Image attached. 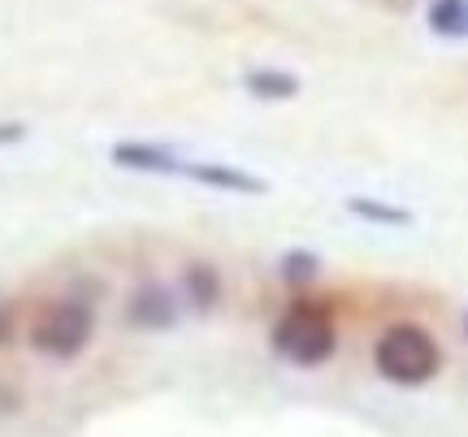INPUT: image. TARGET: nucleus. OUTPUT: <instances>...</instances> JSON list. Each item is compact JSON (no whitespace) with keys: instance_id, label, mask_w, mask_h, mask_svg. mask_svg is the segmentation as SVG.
Segmentation results:
<instances>
[{"instance_id":"nucleus-1","label":"nucleus","mask_w":468,"mask_h":437,"mask_svg":"<svg viewBox=\"0 0 468 437\" xmlns=\"http://www.w3.org/2000/svg\"><path fill=\"white\" fill-rule=\"evenodd\" d=\"M373 364L395 386H425L442 369V351L420 325H390L373 347Z\"/></svg>"},{"instance_id":"nucleus-2","label":"nucleus","mask_w":468,"mask_h":437,"mask_svg":"<svg viewBox=\"0 0 468 437\" xmlns=\"http://www.w3.org/2000/svg\"><path fill=\"white\" fill-rule=\"evenodd\" d=\"M338 347L335 317L321 303H295L278 325H273V351L295 369H317Z\"/></svg>"},{"instance_id":"nucleus-3","label":"nucleus","mask_w":468,"mask_h":437,"mask_svg":"<svg viewBox=\"0 0 468 437\" xmlns=\"http://www.w3.org/2000/svg\"><path fill=\"white\" fill-rule=\"evenodd\" d=\"M91 325H96V317H91V307L83 299H61L39 312L31 329V347L52 355V359H69L91 342Z\"/></svg>"},{"instance_id":"nucleus-4","label":"nucleus","mask_w":468,"mask_h":437,"mask_svg":"<svg viewBox=\"0 0 468 437\" xmlns=\"http://www.w3.org/2000/svg\"><path fill=\"white\" fill-rule=\"evenodd\" d=\"M126 317H131L134 329H169V325L178 320V299H174V290L148 282V286H139L131 295Z\"/></svg>"},{"instance_id":"nucleus-5","label":"nucleus","mask_w":468,"mask_h":437,"mask_svg":"<svg viewBox=\"0 0 468 437\" xmlns=\"http://www.w3.org/2000/svg\"><path fill=\"white\" fill-rule=\"evenodd\" d=\"M113 165L134 169V173H183L186 161L174 148H161V143H117Z\"/></svg>"},{"instance_id":"nucleus-6","label":"nucleus","mask_w":468,"mask_h":437,"mask_svg":"<svg viewBox=\"0 0 468 437\" xmlns=\"http://www.w3.org/2000/svg\"><path fill=\"white\" fill-rule=\"evenodd\" d=\"M178 178H196L204 186H218V191H239V195H265L269 182L256 178L248 169H230V165H183Z\"/></svg>"},{"instance_id":"nucleus-7","label":"nucleus","mask_w":468,"mask_h":437,"mask_svg":"<svg viewBox=\"0 0 468 437\" xmlns=\"http://www.w3.org/2000/svg\"><path fill=\"white\" fill-rule=\"evenodd\" d=\"M243 87H248V96H256V100H291L300 91V78L286 74V69H251L248 78H243Z\"/></svg>"},{"instance_id":"nucleus-8","label":"nucleus","mask_w":468,"mask_h":437,"mask_svg":"<svg viewBox=\"0 0 468 437\" xmlns=\"http://www.w3.org/2000/svg\"><path fill=\"white\" fill-rule=\"evenodd\" d=\"M430 31L442 39H468V0H430Z\"/></svg>"},{"instance_id":"nucleus-9","label":"nucleus","mask_w":468,"mask_h":437,"mask_svg":"<svg viewBox=\"0 0 468 437\" xmlns=\"http://www.w3.org/2000/svg\"><path fill=\"white\" fill-rule=\"evenodd\" d=\"M183 286H186V299H191L196 312H208V307L221 299V277L208 269V265H191L183 277Z\"/></svg>"},{"instance_id":"nucleus-10","label":"nucleus","mask_w":468,"mask_h":437,"mask_svg":"<svg viewBox=\"0 0 468 437\" xmlns=\"http://www.w3.org/2000/svg\"><path fill=\"white\" fill-rule=\"evenodd\" d=\"M317 273H321V265L313 252H286L282 255V282L286 286H308Z\"/></svg>"},{"instance_id":"nucleus-11","label":"nucleus","mask_w":468,"mask_h":437,"mask_svg":"<svg viewBox=\"0 0 468 437\" xmlns=\"http://www.w3.org/2000/svg\"><path fill=\"white\" fill-rule=\"evenodd\" d=\"M356 217H368V221H382V225H408V213L395 208V203H382V200H351L347 203Z\"/></svg>"},{"instance_id":"nucleus-12","label":"nucleus","mask_w":468,"mask_h":437,"mask_svg":"<svg viewBox=\"0 0 468 437\" xmlns=\"http://www.w3.org/2000/svg\"><path fill=\"white\" fill-rule=\"evenodd\" d=\"M0 139H22V130L17 126H0Z\"/></svg>"},{"instance_id":"nucleus-13","label":"nucleus","mask_w":468,"mask_h":437,"mask_svg":"<svg viewBox=\"0 0 468 437\" xmlns=\"http://www.w3.org/2000/svg\"><path fill=\"white\" fill-rule=\"evenodd\" d=\"M5 338H9V317L0 312V342H5Z\"/></svg>"},{"instance_id":"nucleus-14","label":"nucleus","mask_w":468,"mask_h":437,"mask_svg":"<svg viewBox=\"0 0 468 437\" xmlns=\"http://www.w3.org/2000/svg\"><path fill=\"white\" fill-rule=\"evenodd\" d=\"M464 334H468V320H464Z\"/></svg>"}]
</instances>
